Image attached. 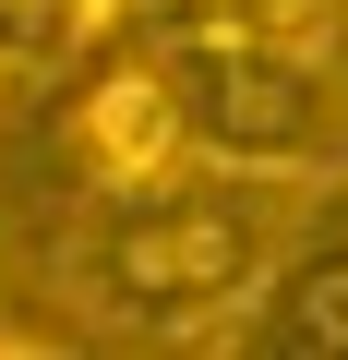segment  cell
<instances>
[{"instance_id": "6da1fadb", "label": "cell", "mask_w": 348, "mask_h": 360, "mask_svg": "<svg viewBox=\"0 0 348 360\" xmlns=\"http://www.w3.org/2000/svg\"><path fill=\"white\" fill-rule=\"evenodd\" d=\"M312 180L168 156L144 180H96V205L60 229V288L96 336H228L264 288L276 240L300 229Z\"/></svg>"}, {"instance_id": "7a4b0ae2", "label": "cell", "mask_w": 348, "mask_h": 360, "mask_svg": "<svg viewBox=\"0 0 348 360\" xmlns=\"http://www.w3.org/2000/svg\"><path fill=\"white\" fill-rule=\"evenodd\" d=\"M168 96H181L193 156L228 168H288V180H348V72L324 37L276 25H168L144 37Z\"/></svg>"}, {"instance_id": "3957f363", "label": "cell", "mask_w": 348, "mask_h": 360, "mask_svg": "<svg viewBox=\"0 0 348 360\" xmlns=\"http://www.w3.org/2000/svg\"><path fill=\"white\" fill-rule=\"evenodd\" d=\"M228 336L264 348V360H348V193L336 180H312L300 229L276 240V264H264V288L240 300Z\"/></svg>"}, {"instance_id": "277c9868", "label": "cell", "mask_w": 348, "mask_h": 360, "mask_svg": "<svg viewBox=\"0 0 348 360\" xmlns=\"http://www.w3.org/2000/svg\"><path fill=\"white\" fill-rule=\"evenodd\" d=\"M72 156H84V180H144V168H168V156H193L181 96H168L156 49L120 60V72H96V84L72 96Z\"/></svg>"}, {"instance_id": "5b68a950", "label": "cell", "mask_w": 348, "mask_h": 360, "mask_svg": "<svg viewBox=\"0 0 348 360\" xmlns=\"http://www.w3.org/2000/svg\"><path fill=\"white\" fill-rule=\"evenodd\" d=\"M0 60H13V72H37V60H72L60 0H0Z\"/></svg>"}, {"instance_id": "8992f818", "label": "cell", "mask_w": 348, "mask_h": 360, "mask_svg": "<svg viewBox=\"0 0 348 360\" xmlns=\"http://www.w3.org/2000/svg\"><path fill=\"white\" fill-rule=\"evenodd\" d=\"M0 96H13V60H0Z\"/></svg>"}]
</instances>
